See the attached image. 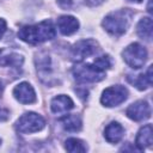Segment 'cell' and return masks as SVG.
<instances>
[{
    "mask_svg": "<svg viewBox=\"0 0 153 153\" xmlns=\"http://www.w3.org/2000/svg\"><path fill=\"white\" fill-rule=\"evenodd\" d=\"M56 30L51 20H43L38 24L25 25L19 29L18 37L29 44H39L47 41H50L55 37Z\"/></svg>",
    "mask_w": 153,
    "mask_h": 153,
    "instance_id": "obj_1",
    "label": "cell"
},
{
    "mask_svg": "<svg viewBox=\"0 0 153 153\" xmlns=\"http://www.w3.org/2000/svg\"><path fill=\"white\" fill-rule=\"evenodd\" d=\"M133 16L134 13L129 8L116 10L104 17L102 25L108 33L115 37H120L123 33H126V31L130 26Z\"/></svg>",
    "mask_w": 153,
    "mask_h": 153,
    "instance_id": "obj_2",
    "label": "cell"
},
{
    "mask_svg": "<svg viewBox=\"0 0 153 153\" xmlns=\"http://www.w3.org/2000/svg\"><path fill=\"white\" fill-rule=\"evenodd\" d=\"M147 56L148 54L146 48L140 43H131L122 51V57L124 62L134 69H139L143 67V65L147 61Z\"/></svg>",
    "mask_w": 153,
    "mask_h": 153,
    "instance_id": "obj_3",
    "label": "cell"
},
{
    "mask_svg": "<svg viewBox=\"0 0 153 153\" xmlns=\"http://www.w3.org/2000/svg\"><path fill=\"white\" fill-rule=\"evenodd\" d=\"M73 75L76 81L87 84V82H97L103 80L105 78V72H102L91 62V63L76 65L73 68Z\"/></svg>",
    "mask_w": 153,
    "mask_h": 153,
    "instance_id": "obj_4",
    "label": "cell"
},
{
    "mask_svg": "<svg viewBox=\"0 0 153 153\" xmlns=\"http://www.w3.org/2000/svg\"><path fill=\"white\" fill-rule=\"evenodd\" d=\"M45 127V120L36 112H25L16 123V129L22 134H31L42 130Z\"/></svg>",
    "mask_w": 153,
    "mask_h": 153,
    "instance_id": "obj_5",
    "label": "cell"
},
{
    "mask_svg": "<svg viewBox=\"0 0 153 153\" xmlns=\"http://www.w3.org/2000/svg\"><path fill=\"white\" fill-rule=\"evenodd\" d=\"M98 48H99L98 43L92 38L78 41L76 43L73 44L71 49V57L75 62H82L85 59L94 55Z\"/></svg>",
    "mask_w": 153,
    "mask_h": 153,
    "instance_id": "obj_6",
    "label": "cell"
},
{
    "mask_svg": "<svg viewBox=\"0 0 153 153\" xmlns=\"http://www.w3.org/2000/svg\"><path fill=\"white\" fill-rule=\"evenodd\" d=\"M128 98V90L122 85H115L105 88L100 97V103L106 108H114L122 104Z\"/></svg>",
    "mask_w": 153,
    "mask_h": 153,
    "instance_id": "obj_7",
    "label": "cell"
},
{
    "mask_svg": "<svg viewBox=\"0 0 153 153\" xmlns=\"http://www.w3.org/2000/svg\"><path fill=\"white\" fill-rule=\"evenodd\" d=\"M126 114L130 120L140 122L151 117V106L146 100H137L127 108Z\"/></svg>",
    "mask_w": 153,
    "mask_h": 153,
    "instance_id": "obj_8",
    "label": "cell"
},
{
    "mask_svg": "<svg viewBox=\"0 0 153 153\" xmlns=\"http://www.w3.org/2000/svg\"><path fill=\"white\" fill-rule=\"evenodd\" d=\"M13 96L22 104H32L36 102V92L31 84L26 81L19 82L13 88Z\"/></svg>",
    "mask_w": 153,
    "mask_h": 153,
    "instance_id": "obj_9",
    "label": "cell"
},
{
    "mask_svg": "<svg viewBox=\"0 0 153 153\" xmlns=\"http://www.w3.org/2000/svg\"><path fill=\"white\" fill-rule=\"evenodd\" d=\"M74 108V102L72 100L71 97L66 96V94H59L56 97H54L50 102V109L54 114H66L69 110H72Z\"/></svg>",
    "mask_w": 153,
    "mask_h": 153,
    "instance_id": "obj_10",
    "label": "cell"
},
{
    "mask_svg": "<svg viewBox=\"0 0 153 153\" xmlns=\"http://www.w3.org/2000/svg\"><path fill=\"white\" fill-rule=\"evenodd\" d=\"M153 143V128L152 124H145L137 131L135 139V146L137 151H143V148L151 147Z\"/></svg>",
    "mask_w": 153,
    "mask_h": 153,
    "instance_id": "obj_11",
    "label": "cell"
},
{
    "mask_svg": "<svg viewBox=\"0 0 153 153\" xmlns=\"http://www.w3.org/2000/svg\"><path fill=\"white\" fill-rule=\"evenodd\" d=\"M57 29L62 35L69 36L79 30V22L73 16H61L57 19Z\"/></svg>",
    "mask_w": 153,
    "mask_h": 153,
    "instance_id": "obj_12",
    "label": "cell"
},
{
    "mask_svg": "<svg viewBox=\"0 0 153 153\" xmlns=\"http://www.w3.org/2000/svg\"><path fill=\"white\" fill-rule=\"evenodd\" d=\"M23 62H24V57H23L22 54L10 51V50H6V49L0 50V66L20 68Z\"/></svg>",
    "mask_w": 153,
    "mask_h": 153,
    "instance_id": "obj_13",
    "label": "cell"
},
{
    "mask_svg": "<svg viewBox=\"0 0 153 153\" xmlns=\"http://www.w3.org/2000/svg\"><path fill=\"white\" fill-rule=\"evenodd\" d=\"M124 136V128L118 122H110L104 129V137L110 143L120 142Z\"/></svg>",
    "mask_w": 153,
    "mask_h": 153,
    "instance_id": "obj_14",
    "label": "cell"
},
{
    "mask_svg": "<svg viewBox=\"0 0 153 153\" xmlns=\"http://www.w3.org/2000/svg\"><path fill=\"white\" fill-rule=\"evenodd\" d=\"M152 67L153 66H149L147 68V71L145 73H141L139 74L134 80L129 79V81L140 91H143V90H147L152 86V81H153V75H152Z\"/></svg>",
    "mask_w": 153,
    "mask_h": 153,
    "instance_id": "obj_15",
    "label": "cell"
},
{
    "mask_svg": "<svg viewBox=\"0 0 153 153\" xmlns=\"http://www.w3.org/2000/svg\"><path fill=\"white\" fill-rule=\"evenodd\" d=\"M153 32V23L149 17H145L140 19V22L136 25V33L140 38L145 41H151Z\"/></svg>",
    "mask_w": 153,
    "mask_h": 153,
    "instance_id": "obj_16",
    "label": "cell"
},
{
    "mask_svg": "<svg viewBox=\"0 0 153 153\" xmlns=\"http://www.w3.org/2000/svg\"><path fill=\"white\" fill-rule=\"evenodd\" d=\"M62 127L65 130L67 131H79L82 127V121L81 117L76 114L73 115H66L65 117H62L60 120Z\"/></svg>",
    "mask_w": 153,
    "mask_h": 153,
    "instance_id": "obj_17",
    "label": "cell"
},
{
    "mask_svg": "<svg viewBox=\"0 0 153 153\" xmlns=\"http://www.w3.org/2000/svg\"><path fill=\"white\" fill-rule=\"evenodd\" d=\"M65 148L69 153H84L87 151V146L85 142L76 137H69L65 141Z\"/></svg>",
    "mask_w": 153,
    "mask_h": 153,
    "instance_id": "obj_18",
    "label": "cell"
},
{
    "mask_svg": "<svg viewBox=\"0 0 153 153\" xmlns=\"http://www.w3.org/2000/svg\"><path fill=\"white\" fill-rule=\"evenodd\" d=\"M57 4L61 8H71L73 5V0H57Z\"/></svg>",
    "mask_w": 153,
    "mask_h": 153,
    "instance_id": "obj_19",
    "label": "cell"
},
{
    "mask_svg": "<svg viewBox=\"0 0 153 153\" xmlns=\"http://www.w3.org/2000/svg\"><path fill=\"white\" fill-rule=\"evenodd\" d=\"M6 29H7V23H6V20L2 19V18H0V39L2 38L4 33L6 32Z\"/></svg>",
    "mask_w": 153,
    "mask_h": 153,
    "instance_id": "obj_20",
    "label": "cell"
},
{
    "mask_svg": "<svg viewBox=\"0 0 153 153\" xmlns=\"http://www.w3.org/2000/svg\"><path fill=\"white\" fill-rule=\"evenodd\" d=\"M84 2L90 7H94V6H98V5L103 4L104 0H84Z\"/></svg>",
    "mask_w": 153,
    "mask_h": 153,
    "instance_id": "obj_21",
    "label": "cell"
},
{
    "mask_svg": "<svg viewBox=\"0 0 153 153\" xmlns=\"http://www.w3.org/2000/svg\"><path fill=\"white\" fill-rule=\"evenodd\" d=\"M8 111L6 110V109H2V108H0V122L1 121H5V120H7V117H8Z\"/></svg>",
    "mask_w": 153,
    "mask_h": 153,
    "instance_id": "obj_22",
    "label": "cell"
},
{
    "mask_svg": "<svg viewBox=\"0 0 153 153\" xmlns=\"http://www.w3.org/2000/svg\"><path fill=\"white\" fill-rule=\"evenodd\" d=\"M129 1H135V2H141L142 0H129Z\"/></svg>",
    "mask_w": 153,
    "mask_h": 153,
    "instance_id": "obj_23",
    "label": "cell"
},
{
    "mask_svg": "<svg viewBox=\"0 0 153 153\" xmlns=\"http://www.w3.org/2000/svg\"><path fill=\"white\" fill-rule=\"evenodd\" d=\"M0 145H1V139H0Z\"/></svg>",
    "mask_w": 153,
    "mask_h": 153,
    "instance_id": "obj_24",
    "label": "cell"
}]
</instances>
